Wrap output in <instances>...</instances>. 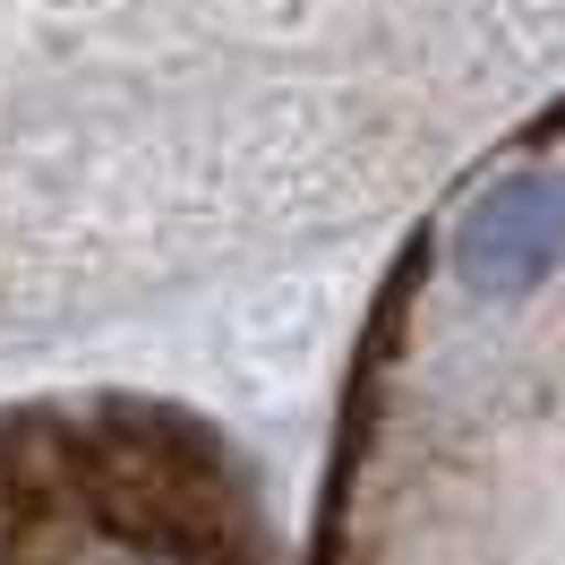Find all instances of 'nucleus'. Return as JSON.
I'll list each match as a JSON object with an SVG mask.
<instances>
[{
	"label": "nucleus",
	"mask_w": 565,
	"mask_h": 565,
	"mask_svg": "<svg viewBox=\"0 0 565 565\" xmlns=\"http://www.w3.org/2000/svg\"><path fill=\"white\" fill-rule=\"evenodd\" d=\"M557 257H565V180L557 172L497 180L489 198H471V214H462V232H455V266L480 300L540 291Z\"/></svg>",
	"instance_id": "nucleus-1"
}]
</instances>
